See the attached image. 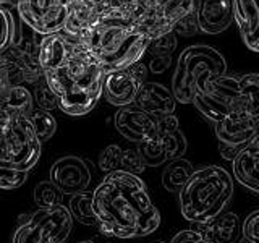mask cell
Segmentation results:
<instances>
[{
    "mask_svg": "<svg viewBox=\"0 0 259 243\" xmlns=\"http://www.w3.org/2000/svg\"><path fill=\"white\" fill-rule=\"evenodd\" d=\"M32 198H34L37 208H54V206L62 205L63 193L52 180H49V182L46 180V182H39L34 186Z\"/></svg>",
    "mask_w": 259,
    "mask_h": 243,
    "instance_id": "obj_28",
    "label": "cell"
},
{
    "mask_svg": "<svg viewBox=\"0 0 259 243\" xmlns=\"http://www.w3.org/2000/svg\"><path fill=\"white\" fill-rule=\"evenodd\" d=\"M175 49H177V37H175V32L172 31L151 40L148 51H151L152 57H172V52Z\"/></svg>",
    "mask_w": 259,
    "mask_h": 243,
    "instance_id": "obj_32",
    "label": "cell"
},
{
    "mask_svg": "<svg viewBox=\"0 0 259 243\" xmlns=\"http://www.w3.org/2000/svg\"><path fill=\"white\" fill-rule=\"evenodd\" d=\"M233 20L243 43L253 52H259V0H232Z\"/></svg>",
    "mask_w": 259,
    "mask_h": 243,
    "instance_id": "obj_21",
    "label": "cell"
},
{
    "mask_svg": "<svg viewBox=\"0 0 259 243\" xmlns=\"http://www.w3.org/2000/svg\"><path fill=\"white\" fill-rule=\"evenodd\" d=\"M73 0H18L20 20L39 34H52L63 29Z\"/></svg>",
    "mask_w": 259,
    "mask_h": 243,
    "instance_id": "obj_11",
    "label": "cell"
},
{
    "mask_svg": "<svg viewBox=\"0 0 259 243\" xmlns=\"http://www.w3.org/2000/svg\"><path fill=\"white\" fill-rule=\"evenodd\" d=\"M193 164L183 157H178L167 162V166L162 172V186L170 193H178L186 180L193 174Z\"/></svg>",
    "mask_w": 259,
    "mask_h": 243,
    "instance_id": "obj_24",
    "label": "cell"
},
{
    "mask_svg": "<svg viewBox=\"0 0 259 243\" xmlns=\"http://www.w3.org/2000/svg\"><path fill=\"white\" fill-rule=\"evenodd\" d=\"M214 132L221 144L241 149L256 135H259V117L224 118L214 124Z\"/></svg>",
    "mask_w": 259,
    "mask_h": 243,
    "instance_id": "obj_18",
    "label": "cell"
},
{
    "mask_svg": "<svg viewBox=\"0 0 259 243\" xmlns=\"http://www.w3.org/2000/svg\"><path fill=\"white\" fill-rule=\"evenodd\" d=\"M138 107H141L156 118L165 117L175 112L177 101L170 89H167L160 83H146L141 86L135 102Z\"/></svg>",
    "mask_w": 259,
    "mask_h": 243,
    "instance_id": "obj_22",
    "label": "cell"
},
{
    "mask_svg": "<svg viewBox=\"0 0 259 243\" xmlns=\"http://www.w3.org/2000/svg\"><path fill=\"white\" fill-rule=\"evenodd\" d=\"M241 237L248 238L251 243H259V209L246 216L241 224Z\"/></svg>",
    "mask_w": 259,
    "mask_h": 243,
    "instance_id": "obj_34",
    "label": "cell"
},
{
    "mask_svg": "<svg viewBox=\"0 0 259 243\" xmlns=\"http://www.w3.org/2000/svg\"><path fill=\"white\" fill-rule=\"evenodd\" d=\"M32 107H34V101H32L31 89L16 83L10 70L0 59V110L21 112L28 115Z\"/></svg>",
    "mask_w": 259,
    "mask_h": 243,
    "instance_id": "obj_19",
    "label": "cell"
},
{
    "mask_svg": "<svg viewBox=\"0 0 259 243\" xmlns=\"http://www.w3.org/2000/svg\"><path fill=\"white\" fill-rule=\"evenodd\" d=\"M28 118L31 122L34 133L39 138L40 143L49 141L57 132V122L54 115L49 110H42L39 107H32V110L28 113Z\"/></svg>",
    "mask_w": 259,
    "mask_h": 243,
    "instance_id": "obj_26",
    "label": "cell"
},
{
    "mask_svg": "<svg viewBox=\"0 0 259 243\" xmlns=\"http://www.w3.org/2000/svg\"><path fill=\"white\" fill-rule=\"evenodd\" d=\"M232 169L235 180L259 194V135L237 152L232 159Z\"/></svg>",
    "mask_w": 259,
    "mask_h": 243,
    "instance_id": "obj_20",
    "label": "cell"
},
{
    "mask_svg": "<svg viewBox=\"0 0 259 243\" xmlns=\"http://www.w3.org/2000/svg\"><path fill=\"white\" fill-rule=\"evenodd\" d=\"M194 230L214 243H237L241 235V222L235 213H222L206 224H194Z\"/></svg>",
    "mask_w": 259,
    "mask_h": 243,
    "instance_id": "obj_23",
    "label": "cell"
},
{
    "mask_svg": "<svg viewBox=\"0 0 259 243\" xmlns=\"http://www.w3.org/2000/svg\"><path fill=\"white\" fill-rule=\"evenodd\" d=\"M194 13L199 31L204 34H221L233 23L232 0H196Z\"/></svg>",
    "mask_w": 259,
    "mask_h": 243,
    "instance_id": "obj_17",
    "label": "cell"
},
{
    "mask_svg": "<svg viewBox=\"0 0 259 243\" xmlns=\"http://www.w3.org/2000/svg\"><path fill=\"white\" fill-rule=\"evenodd\" d=\"M219 151H221V156L225 159V160H230L232 162V159L237 156V152L240 151V149H235V148H229V146H225V144H221L219 143Z\"/></svg>",
    "mask_w": 259,
    "mask_h": 243,
    "instance_id": "obj_39",
    "label": "cell"
},
{
    "mask_svg": "<svg viewBox=\"0 0 259 243\" xmlns=\"http://www.w3.org/2000/svg\"><path fill=\"white\" fill-rule=\"evenodd\" d=\"M93 208L97 227L109 237H148L160 225V213L146 183L123 170H113L102 178L93 191Z\"/></svg>",
    "mask_w": 259,
    "mask_h": 243,
    "instance_id": "obj_1",
    "label": "cell"
},
{
    "mask_svg": "<svg viewBox=\"0 0 259 243\" xmlns=\"http://www.w3.org/2000/svg\"><path fill=\"white\" fill-rule=\"evenodd\" d=\"M151 243H167L165 240H154V241H151Z\"/></svg>",
    "mask_w": 259,
    "mask_h": 243,
    "instance_id": "obj_43",
    "label": "cell"
},
{
    "mask_svg": "<svg viewBox=\"0 0 259 243\" xmlns=\"http://www.w3.org/2000/svg\"><path fill=\"white\" fill-rule=\"evenodd\" d=\"M115 2L121 7L128 8V10H132L136 16H140L144 12L159 5L160 2H164V0H115Z\"/></svg>",
    "mask_w": 259,
    "mask_h": 243,
    "instance_id": "obj_36",
    "label": "cell"
},
{
    "mask_svg": "<svg viewBox=\"0 0 259 243\" xmlns=\"http://www.w3.org/2000/svg\"><path fill=\"white\" fill-rule=\"evenodd\" d=\"M148 78V67L140 60L126 68L107 71L104 75L102 94L109 104L123 107L133 104Z\"/></svg>",
    "mask_w": 259,
    "mask_h": 243,
    "instance_id": "obj_12",
    "label": "cell"
},
{
    "mask_svg": "<svg viewBox=\"0 0 259 243\" xmlns=\"http://www.w3.org/2000/svg\"><path fill=\"white\" fill-rule=\"evenodd\" d=\"M104 75L101 63L79 39L60 62L44 71L59 97V109L70 117H83L96 107L102 96Z\"/></svg>",
    "mask_w": 259,
    "mask_h": 243,
    "instance_id": "obj_3",
    "label": "cell"
},
{
    "mask_svg": "<svg viewBox=\"0 0 259 243\" xmlns=\"http://www.w3.org/2000/svg\"><path fill=\"white\" fill-rule=\"evenodd\" d=\"M40 144L28 115L0 110V166L29 172L40 157Z\"/></svg>",
    "mask_w": 259,
    "mask_h": 243,
    "instance_id": "obj_7",
    "label": "cell"
},
{
    "mask_svg": "<svg viewBox=\"0 0 259 243\" xmlns=\"http://www.w3.org/2000/svg\"><path fill=\"white\" fill-rule=\"evenodd\" d=\"M67 209L73 221H78L79 224L84 225H97L93 208V191L84 190L71 194Z\"/></svg>",
    "mask_w": 259,
    "mask_h": 243,
    "instance_id": "obj_25",
    "label": "cell"
},
{
    "mask_svg": "<svg viewBox=\"0 0 259 243\" xmlns=\"http://www.w3.org/2000/svg\"><path fill=\"white\" fill-rule=\"evenodd\" d=\"M115 4V0H73L68 18L62 31L83 40L96 21Z\"/></svg>",
    "mask_w": 259,
    "mask_h": 243,
    "instance_id": "obj_15",
    "label": "cell"
},
{
    "mask_svg": "<svg viewBox=\"0 0 259 243\" xmlns=\"http://www.w3.org/2000/svg\"><path fill=\"white\" fill-rule=\"evenodd\" d=\"M186 148L188 143L180 130L178 118L170 113L157 118L156 133L148 140L138 143L136 151L140 152L146 167H159L174 159L183 157Z\"/></svg>",
    "mask_w": 259,
    "mask_h": 243,
    "instance_id": "obj_9",
    "label": "cell"
},
{
    "mask_svg": "<svg viewBox=\"0 0 259 243\" xmlns=\"http://www.w3.org/2000/svg\"><path fill=\"white\" fill-rule=\"evenodd\" d=\"M0 5H4L10 12H16V7H18V0H0Z\"/></svg>",
    "mask_w": 259,
    "mask_h": 243,
    "instance_id": "obj_40",
    "label": "cell"
},
{
    "mask_svg": "<svg viewBox=\"0 0 259 243\" xmlns=\"http://www.w3.org/2000/svg\"><path fill=\"white\" fill-rule=\"evenodd\" d=\"M235 186L233 177L222 166H202L178 191L182 216L191 224H206L230 206Z\"/></svg>",
    "mask_w": 259,
    "mask_h": 243,
    "instance_id": "obj_5",
    "label": "cell"
},
{
    "mask_svg": "<svg viewBox=\"0 0 259 243\" xmlns=\"http://www.w3.org/2000/svg\"><path fill=\"white\" fill-rule=\"evenodd\" d=\"M39 47L40 39L20 32L18 39L5 52L0 54V59L18 81V85L29 89L40 78H44V71L39 62Z\"/></svg>",
    "mask_w": 259,
    "mask_h": 243,
    "instance_id": "obj_10",
    "label": "cell"
},
{
    "mask_svg": "<svg viewBox=\"0 0 259 243\" xmlns=\"http://www.w3.org/2000/svg\"><path fill=\"white\" fill-rule=\"evenodd\" d=\"M144 162L140 156V152L136 149H125L123 154H121V164H120V170L133 175H140L144 172Z\"/></svg>",
    "mask_w": 259,
    "mask_h": 243,
    "instance_id": "obj_33",
    "label": "cell"
},
{
    "mask_svg": "<svg viewBox=\"0 0 259 243\" xmlns=\"http://www.w3.org/2000/svg\"><path fill=\"white\" fill-rule=\"evenodd\" d=\"M79 243H101V241H96V240H84V241H79Z\"/></svg>",
    "mask_w": 259,
    "mask_h": 243,
    "instance_id": "obj_42",
    "label": "cell"
},
{
    "mask_svg": "<svg viewBox=\"0 0 259 243\" xmlns=\"http://www.w3.org/2000/svg\"><path fill=\"white\" fill-rule=\"evenodd\" d=\"M191 104L212 124L224 118L259 117V73L217 76L198 89Z\"/></svg>",
    "mask_w": 259,
    "mask_h": 243,
    "instance_id": "obj_4",
    "label": "cell"
},
{
    "mask_svg": "<svg viewBox=\"0 0 259 243\" xmlns=\"http://www.w3.org/2000/svg\"><path fill=\"white\" fill-rule=\"evenodd\" d=\"M51 180L63 194H75L88 190L93 180V172L84 159L78 156H63L51 167Z\"/></svg>",
    "mask_w": 259,
    "mask_h": 243,
    "instance_id": "obj_14",
    "label": "cell"
},
{
    "mask_svg": "<svg viewBox=\"0 0 259 243\" xmlns=\"http://www.w3.org/2000/svg\"><path fill=\"white\" fill-rule=\"evenodd\" d=\"M73 229V219L67 206L39 208L13 233V243H65Z\"/></svg>",
    "mask_w": 259,
    "mask_h": 243,
    "instance_id": "obj_8",
    "label": "cell"
},
{
    "mask_svg": "<svg viewBox=\"0 0 259 243\" xmlns=\"http://www.w3.org/2000/svg\"><path fill=\"white\" fill-rule=\"evenodd\" d=\"M237 243H251V241H249L248 238H245V237H241V238H240V240H238Z\"/></svg>",
    "mask_w": 259,
    "mask_h": 243,
    "instance_id": "obj_41",
    "label": "cell"
},
{
    "mask_svg": "<svg viewBox=\"0 0 259 243\" xmlns=\"http://www.w3.org/2000/svg\"><path fill=\"white\" fill-rule=\"evenodd\" d=\"M15 13L18 12H10L4 5H0V54L5 52L20 36Z\"/></svg>",
    "mask_w": 259,
    "mask_h": 243,
    "instance_id": "obj_27",
    "label": "cell"
},
{
    "mask_svg": "<svg viewBox=\"0 0 259 243\" xmlns=\"http://www.w3.org/2000/svg\"><path fill=\"white\" fill-rule=\"evenodd\" d=\"M175 34H180V36H194L198 34L199 26H198V20H196V13H190L186 15L183 20H180L177 23V26L174 28Z\"/></svg>",
    "mask_w": 259,
    "mask_h": 243,
    "instance_id": "obj_35",
    "label": "cell"
},
{
    "mask_svg": "<svg viewBox=\"0 0 259 243\" xmlns=\"http://www.w3.org/2000/svg\"><path fill=\"white\" fill-rule=\"evenodd\" d=\"M31 94H32V101H34V107L49 112L59 109V97L52 91V88L49 86L46 76L40 78L37 83L31 86Z\"/></svg>",
    "mask_w": 259,
    "mask_h": 243,
    "instance_id": "obj_29",
    "label": "cell"
},
{
    "mask_svg": "<svg viewBox=\"0 0 259 243\" xmlns=\"http://www.w3.org/2000/svg\"><path fill=\"white\" fill-rule=\"evenodd\" d=\"M28 174L29 172H23V170H16V169L0 166V188L2 190L20 188L21 185L26 183Z\"/></svg>",
    "mask_w": 259,
    "mask_h": 243,
    "instance_id": "obj_31",
    "label": "cell"
},
{
    "mask_svg": "<svg viewBox=\"0 0 259 243\" xmlns=\"http://www.w3.org/2000/svg\"><path fill=\"white\" fill-rule=\"evenodd\" d=\"M172 57H152L151 60V71L154 73H162L170 67Z\"/></svg>",
    "mask_w": 259,
    "mask_h": 243,
    "instance_id": "obj_38",
    "label": "cell"
},
{
    "mask_svg": "<svg viewBox=\"0 0 259 243\" xmlns=\"http://www.w3.org/2000/svg\"><path fill=\"white\" fill-rule=\"evenodd\" d=\"M170 243H214V241H210L207 237H204V235L198 230L185 229L178 232Z\"/></svg>",
    "mask_w": 259,
    "mask_h": 243,
    "instance_id": "obj_37",
    "label": "cell"
},
{
    "mask_svg": "<svg viewBox=\"0 0 259 243\" xmlns=\"http://www.w3.org/2000/svg\"><path fill=\"white\" fill-rule=\"evenodd\" d=\"M115 128L125 140L132 143H141L156 133L157 118L138 107L136 104H128L120 107L115 113Z\"/></svg>",
    "mask_w": 259,
    "mask_h": 243,
    "instance_id": "obj_16",
    "label": "cell"
},
{
    "mask_svg": "<svg viewBox=\"0 0 259 243\" xmlns=\"http://www.w3.org/2000/svg\"><path fill=\"white\" fill-rule=\"evenodd\" d=\"M227 73V60L217 49L194 44L186 47L178 57L172 78V94L177 102L191 104L198 89L207 81Z\"/></svg>",
    "mask_w": 259,
    "mask_h": 243,
    "instance_id": "obj_6",
    "label": "cell"
},
{
    "mask_svg": "<svg viewBox=\"0 0 259 243\" xmlns=\"http://www.w3.org/2000/svg\"><path fill=\"white\" fill-rule=\"evenodd\" d=\"M194 7H196V0H164L138 18L151 40H154L167 32H172L178 21L194 12Z\"/></svg>",
    "mask_w": 259,
    "mask_h": 243,
    "instance_id": "obj_13",
    "label": "cell"
},
{
    "mask_svg": "<svg viewBox=\"0 0 259 243\" xmlns=\"http://www.w3.org/2000/svg\"><path fill=\"white\" fill-rule=\"evenodd\" d=\"M121 154H123V149H121L118 144L107 146L99 156V169L107 174L113 172V170H120Z\"/></svg>",
    "mask_w": 259,
    "mask_h": 243,
    "instance_id": "obj_30",
    "label": "cell"
},
{
    "mask_svg": "<svg viewBox=\"0 0 259 243\" xmlns=\"http://www.w3.org/2000/svg\"><path fill=\"white\" fill-rule=\"evenodd\" d=\"M83 43L107 73L140 62L151 37L132 10L115 4L96 21Z\"/></svg>",
    "mask_w": 259,
    "mask_h": 243,
    "instance_id": "obj_2",
    "label": "cell"
}]
</instances>
